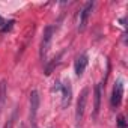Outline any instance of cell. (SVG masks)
<instances>
[{
  "instance_id": "cell-1",
  "label": "cell",
  "mask_w": 128,
  "mask_h": 128,
  "mask_svg": "<svg viewBox=\"0 0 128 128\" xmlns=\"http://www.w3.org/2000/svg\"><path fill=\"white\" fill-rule=\"evenodd\" d=\"M53 35H54V26H47L44 33H42V39H41V48H39V57L42 62H45L47 59V53L50 50L51 41H53Z\"/></svg>"
},
{
  "instance_id": "cell-2",
  "label": "cell",
  "mask_w": 128,
  "mask_h": 128,
  "mask_svg": "<svg viewBox=\"0 0 128 128\" xmlns=\"http://www.w3.org/2000/svg\"><path fill=\"white\" fill-rule=\"evenodd\" d=\"M60 92H62V108H66L72 100V84L70 80H63V83L60 84Z\"/></svg>"
},
{
  "instance_id": "cell-3",
  "label": "cell",
  "mask_w": 128,
  "mask_h": 128,
  "mask_svg": "<svg viewBox=\"0 0 128 128\" xmlns=\"http://www.w3.org/2000/svg\"><path fill=\"white\" fill-rule=\"evenodd\" d=\"M39 108V94L38 90L30 92V124L33 128H36V114Z\"/></svg>"
},
{
  "instance_id": "cell-4",
  "label": "cell",
  "mask_w": 128,
  "mask_h": 128,
  "mask_svg": "<svg viewBox=\"0 0 128 128\" xmlns=\"http://www.w3.org/2000/svg\"><path fill=\"white\" fill-rule=\"evenodd\" d=\"M88 96H89V89H83L78 101H77V108H76V119L77 122H80L83 119V114H84V110H86V102H88Z\"/></svg>"
},
{
  "instance_id": "cell-5",
  "label": "cell",
  "mask_w": 128,
  "mask_h": 128,
  "mask_svg": "<svg viewBox=\"0 0 128 128\" xmlns=\"http://www.w3.org/2000/svg\"><path fill=\"white\" fill-rule=\"evenodd\" d=\"M122 96H124V82L119 78L114 86H113V94H112V106L113 107H119L122 102Z\"/></svg>"
},
{
  "instance_id": "cell-6",
  "label": "cell",
  "mask_w": 128,
  "mask_h": 128,
  "mask_svg": "<svg viewBox=\"0 0 128 128\" xmlns=\"http://www.w3.org/2000/svg\"><path fill=\"white\" fill-rule=\"evenodd\" d=\"M88 63H89V59H88L86 54H82V56H78L76 59V62H74V71H76V76L77 77H82L83 76V72L88 68Z\"/></svg>"
},
{
  "instance_id": "cell-7",
  "label": "cell",
  "mask_w": 128,
  "mask_h": 128,
  "mask_svg": "<svg viewBox=\"0 0 128 128\" xmlns=\"http://www.w3.org/2000/svg\"><path fill=\"white\" fill-rule=\"evenodd\" d=\"M92 9H94V3H86V6L83 8V11L80 12V23H78V30L83 32L86 29V24H88V20H89V15L92 14Z\"/></svg>"
},
{
  "instance_id": "cell-8",
  "label": "cell",
  "mask_w": 128,
  "mask_h": 128,
  "mask_svg": "<svg viewBox=\"0 0 128 128\" xmlns=\"http://www.w3.org/2000/svg\"><path fill=\"white\" fill-rule=\"evenodd\" d=\"M101 96H102V86L96 84L95 86V104H94V116L98 114L100 107H101Z\"/></svg>"
},
{
  "instance_id": "cell-9",
  "label": "cell",
  "mask_w": 128,
  "mask_h": 128,
  "mask_svg": "<svg viewBox=\"0 0 128 128\" xmlns=\"http://www.w3.org/2000/svg\"><path fill=\"white\" fill-rule=\"evenodd\" d=\"M6 101V82L2 80L0 82V107H3Z\"/></svg>"
},
{
  "instance_id": "cell-10",
  "label": "cell",
  "mask_w": 128,
  "mask_h": 128,
  "mask_svg": "<svg viewBox=\"0 0 128 128\" xmlns=\"http://www.w3.org/2000/svg\"><path fill=\"white\" fill-rule=\"evenodd\" d=\"M118 125H119V128H125L126 126V124H125V118L120 114L119 116V119H118Z\"/></svg>"
},
{
  "instance_id": "cell-11",
  "label": "cell",
  "mask_w": 128,
  "mask_h": 128,
  "mask_svg": "<svg viewBox=\"0 0 128 128\" xmlns=\"http://www.w3.org/2000/svg\"><path fill=\"white\" fill-rule=\"evenodd\" d=\"M14 119H15V113L12 114V118L9 119V122L6 124V126H5V128H12V125H14Z\"/></svg>"
},
{
  "instance_id": "cell-12",
  "label": "cell",
  "mask_w": 128,
  "mask_h": 128,
  "mask_svg": "<svg viewBox=\"0 0 128 128\" xmlns=\"http://www.w3.org/2000/svg\"><path fill=\"white\" fill-rule=\"evenodd\" d=\"M20 128H24V125H23V124H21V125H20Z\"/></svg>"
}]
</instances>
